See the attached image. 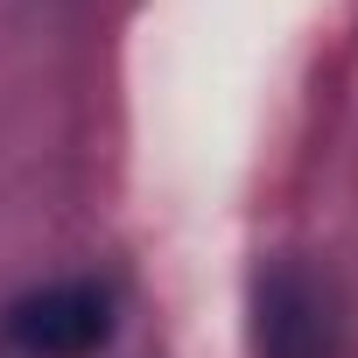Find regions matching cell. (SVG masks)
I'll return each mask as SVG.
<instances>
[{
	"mask_svg": "<svg viewBox=\"0 0 358 358\" xmlns=\"http://www.w3.org/2000/svg\"><path fill=\"white\" fill-rule=\"evenodd\" d=\"M120 330V295L99 274H64L43 288H22L0 309V337L22 358H99Z\"/></svg>",
	"mask_w": 358,
	"mask_h": 358,
	"instance_id": "cell-1",
	"label": "cell"
},
{
	"mask_svg": "<svg viewBox=\"0 0 358 358\" xmlns=\"http://www.w3.org/2000/svg\"><path fill=\"white\" fill-rule=\"evenodd\" d=\"M253 358H337V295L295 253L253 274Z\"/></svg>",
	"mask_w": 358,
	"mask_h": 358,
	"instance_id": "cell-2",
	"label": "cell"
}]
</instances>
